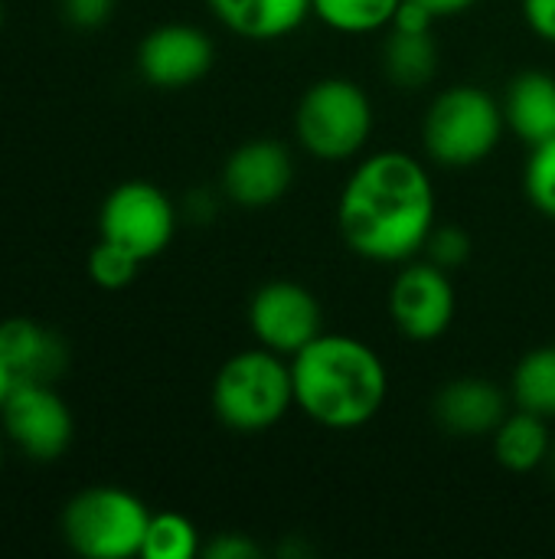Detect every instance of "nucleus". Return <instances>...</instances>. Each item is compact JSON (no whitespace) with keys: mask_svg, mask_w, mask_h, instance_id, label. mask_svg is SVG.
Returning <instances> with one entry per match:
<instances>
[{"mask_svg":"<svg viewBox=\"0 0 555 559\" xmlns=\"http://www.w3.org/2000/svg\"><path fill=\"white\" fill-rule=\"evenodd\" d=\"M510 400L517 409H530L555 419V344L527 350L510 373Z\"/></svg>","mask_w":555,"mask_h":559,"instance_id":"nucleus-19","label":"nucleus"},{"mask_svg":"<svg viewBox=\"0 0 555 559\" xmlns=\"http://www.w3.org/2000/svg\"><path fill=\"white\" fill-rule=\"evenodd\" d=\"M494 439V455L497 462L514 472V475H530L536 468H543L553 455V432H550V419L530 413V409H510L507 419L497 426Z\"/></svg>","mask_w":555,"mask_h":559,"instance_id":"nucleus-17","label":"nucleus"},{"mask_svg":"<svg viewBox=\"0 0 555 559\" xmlns=\"http://www.w3.org/2000/svg\"><path fill=\"white\" fill-rule=\"evenodd\" d=\"M510 406V390L500 383L487 377H455L432 396V419L455 439H484L497 432Z\"/></svg>","mask_w":555,"mask_h":559,"instance_id":"nucleus-13","label":"nucleus"},{"mask_svg":"<svg viewBox=\"0 0 555 559\" xmlns=\"http://www.w3.org/2000/svg\"><path fill=\"white\" fill-rule=\"evenodd\" d=\"M209 400L216 419L229 432L262 436L294 406L291 360L262 344L239 350L216 370Z\"/></svg>","mask_w":555,"mask_h":559,"instance_id":"nucleus-3","label":"nucleus"},{"mask_svg":"<svg viewBox=\"0 0 555 559\" xmlns=\"http://www.w3.org/2000/svg\"><path fill=\"white\" fill-rule=\"evenodd\" d=\"M0 357L16 383H56L69 370V344L33 318L0 321Z\"/></svg>","mask_w":555,"mask_h":559,"instance_id":"nucleus-14","label":"nucleus"},{"mask_svg":"<svg viewBox=\"0 0 555 559\" xmlns=\"http://www.w3.org/2000/svg\"><path fill=\"white\" fill-rule=\"evenodd\" d=\"M415 3H422L435 20H445V16H461V13L474 10L481 0H415Z\"/></svg>","mask_w":555,"mask_h":559,"instance_id":"nucleus-29","label":"nucleus"},{"mask_svg":"<svg viewBox=\"0 0 555 559\" xmlns=\"http://www.w3.org/2000/svg\"><path fill=\"white\" fill-rule=\"evenodd\" d=\"M402 0H311V13L334 33L366 36L389 29Z\"/></svg>","mask_w":555,"mask_h":559,"instance_id":"nucleus-20","label":"nucleus"},{"mask_svg":"<svg viewBox=\"0 0 555 559\" xmlns=\"http://www.w3.org/2000/svg\"><path fill=\"white\" fill-rule=\"evenodd\" d=\"M186 213H190L196 223H209V219H213V213H216V200H213V193H209V190H193V193L186 197Z\"/></svg>","mask_w":555,"mask_h":559,"instance_id":"nucleus-30","label":"nucleus"},{"mask_svg":"<svg viewBox=\"0 0 555 559\" xmlns=\"http://www.w3.org/2000/svg\"><path fill=\"white\" fill-rule=\"evenodd\" d=\"M294 406L334 432L363 429L389 396V370L373 344L321 331L291 357Z\"/></svg>","mask_w":555,"mask_h":559,"instance_id":"nucleus-2","label":"nucleus"},{"mask_svg":"<svg viewBox=\"0 0 555 559\" xmlns=\"http://www.w3.org/2000/svg\"><path fill=\"white\" fill-rule=\"evenodd\" d=\"M137 265L141 259H134L131 252H124L121 246L108 239H98V246L88 252V278L105 292L128 288L137 278Z\"/></svg>","mask_w":555,"mask_h":559,"instance_id":"nucleus-23","label":"nucleus"},{"mask_svg":"<svg viewBox=\"0 0 555 559\" xmlns=\"http://www.w3.org/2000/svg\"><path fill=\"white\" fill-rule=\"evenodd\" d=\"M203 554L200 544V531L186 514L177 511H160L150 514L147 521V534L141 544V557L144 559H193Z\"/></svg>","mask_w":555,"mask_h":559,"instance_id":"nucleus-21","label":"nucleus"},{"mask_svg":"<svg viewBox=\"0 0 555 559\" xmlns=\"http://www.w3.org/2000/svg\"><path fill=\"white\" fill-rule=\"evenodd\" d=\"M206 559H258L265 557V547L258 540H252L249 534H216L209 544H203V554Z\"/></svg>","mask_w":555,"mask_h":559,"instance_id":"nucleus-25","label":"nucleus"},{"mask_svg":"<svg viewBox=\"0 0 555 559\" xmlns=\"http://www.w3.org/2000/svg\"><path fill=\"white\" fill-rule=\"evenodd\" d=\"M278 557L281 559L311 557V547H301V544H281V547H278Z\"/></svg>","mask_w":555,"mask_h":559,"instance_id":"nucleus-32","label":"nucleus"},{"mask_svg":"<svg viewBox=\"0 0 555 559\" xmlns=\"http://www.w3.org/2000/svg\"><path fill=\"white\" fill-rule=\"evenodd\" d=\"M383 75L402 92H419L438 75V43L432 33L389 29L383 39Z\"/></svg>","mask_w":555,"mask_h":559,"instance_id":"nucleus-18","label":"nucleus"},{"mask_svg":"<svg viewBox=\"0 0 555 559\" xmlns=\"http://www.w3.org/2000/svg\"><path fill=\"white\" fill-rule=\"evenodd\" d=\"M0 465H3V445H0Z\"/></svg>","mask_w":555,"mask_h":559,"instance_id":"nucleus-34","label":"nucleus"},{"mask_svg":"<svg viewBox=\"0 0 555 559\" xmlns=\"http://www.w3.org/2000/svg\"><path fill=\"white\" fill-rule=\"evenodd\" d=\"M376 128V111L370 92L347 79L327 75L304 88L294 108V138L298 144L327 164L357 157Z\"/></svg>","mask_w":555,"mask_h":559,"instance_id":"nucleus-5","label":"nucleus"},{"mask_svg":"<svg viewBox=\"0 0 555 559\" xmlns=\"http://www.w3.org/2000/svg\"><path fill=\"white\" fill-rule=\"evenodd\" d=\"M523 193L536 213L555 223V138L530 147L523 164Z\"/></svg>","mask_w":555,"mask_h":559,"instance_id":"nucleus-22","label":"nucleus"},{"mask_svg":"<svg viewBox=\"0 0 555 559\" xmlns=\"http://www.w3.org/2000/svg\"><path fill=\"white\" fill-rule=\"evenodd\" d=\"M432 26H435V16L415 0H402L389 23V29H402V33H432Z\"/></svg>","mask_w":555,"mask_h":559,"instance_id":"nucleus-28","label":"nucleus"},{"mask_svg":"<svg viewBox=\"0 0 555 559\" xmlns=\"http://www.w3.org/2000/svg\"><path fill=\"white\" fill-rule=\"evenodd\" d=\"M471 252H474V239L455 223H448V226L435 223V229H432V236L425 242V259L435 262L445 272L464 269L471 262Z\"/></svg>","mask_w":555,"mask_h":559,"instance_id":"nucleus-24","label":"nucleus"},{"mask_svg":"<svg viewBox=\"0 0 555 559\" xmlns=\"http://www.w3.org/2000/svg\"><path fill=\"white\" fill-rule=\"evenodd\" d=\"M249 331L255 344L291 360L324 331V311L307 285L275 278L258 285L249 298Z\"/></svg>","mask_w":555,"mask_h":559,"instance_id":"nucleus-9","label":"nucleus"},{"mask_svg":"<svg viewBox=\"0 0 555 559\" xmlns=\"http://www.w3.org/2000/svg\"><path fill=\"white\" fill-rule=\"evenodd\" d=\"M520 10L530 33L555 46V0H520Z\"/></svg>","mask_w":555,"mask_h":559,"instance_id":"nucleus-27","label":"nucleus"},{"mask_svg":"<svg viewBox=\"0 0 555 559\" xmlns=\"http://www.w3.org/2000/svg\"><path fill=\"white\" fill-rule=\"evenodd\" d=\"M435 183L409 151L363 157L340 187L337 229L350 252L376 265H402L425 252L435 229Z\"/></svg>","mask_w":555,"mask_h":559,"instance_id":"nucleus-1","label":"nucleus"},{"mask_svg":"<svg viewBox=\"0 0 555 559\" xmlns=\"http://www.w3.org/2000/svg\"><path fill=\"white\" fill-rule=\"evenodd\" d=\"M150 511L147 504L114 485H95L79 491L62 511L65 544L88 559L141 557Z\"/></svg>","mask_w":555,"mask_h":559,"instance_id":"nucleus-6","label":"nucleus"},{"mask_svg":"<svg viewBox=\"0 0 555 559\" xmlns=\"http://www.w3.org/2000/svg\"><path fill=\"white\" fill-rule=\"evenodd\" d=\"M550 465H553V472H555V445H553V455H550Z\"/></svg>","mask_w":555,"mask_h":559,"instance_id":"nucleus-33","label":"nucleus"},{"mask_svg":"<svg viewBox=\"0 0 555 559\" xmlns=\"http://www.w3.org/2000/svg\"><path fill=\"white\" fill-rule=\"evenodd\" d=\"M209 13L249 43H278L298 33L314 13L311 0H206Z\"/></svg>","mask_w":555,"mask_h":559,"instance_id":"nucleus-15","label":"nucleus"},{"mask_svg":"<svg viewBox=\"0 0 555 559\" xmlns=\"http://www.w3.org/2000/svg\"><path fill=\"white\" fill-rule=\"evenodd\" d=\"M507 131L504 105L481 85L442 88L422 118L425 157L445 170H468L487 160Z\"/></svg>","mask_w":555,"mask_h":559,"instance_id":"nucleus-4","label":"nucleus"},{"mask_svg":"<svg viewBox=\"0 0 555 559\" xmlns=\"http://www.w3.org/2000/svg\"><path fill=\"white\" fill-rule=\"evenodd\" d=\"M216 43L203 26L160 23L137 46V72L154 88H186L209 75Z\"/></svg>","mask_w":555,"mask_h":559,"instance_id":"nucleus-11","label":"nucleus"},{"mask_svg":"<svg viewBox=\"0 0 555 559\" xmlns=\"http://www.w3.org/2000/svg\"><path fill=\"white\" fill-rule=\"evenodd\" d=\"M504 121L507 131L527 144H546L555 138V75L543 69H527L504 88Z\"/></svg>","mask_w":555,"mask_h":559,"instance_id":"nucleus-16","label":"nucleus"},{"mask_svg":"<svg viewBox=\"0 0 555 559\" xmlns=\"http://www.w3.org/2000/svg\"><path fill=\"white\" fill-rule=\"evenodd\" d=\"M294 183V154L278 138H252L222 164V193L236 206L265 210Z\"/></svg>","mask_w":555,"mask_h":559,"instance_id":"nucleus-12","label":"nucleus"},{"mask_svg":"<svg viewBox=\"0 0 555 559\" xmlns=\"http://www.w3.org/2000/svg\"><path fill=\"white\" fill-rule=\"evenodd\" d=\"M0 416L7 436L33 462H56L72 445L75 423L52 383H13Z\"/></svg>","mask_w":555,"mask_h":559,"instance_id":"nucleus-10","label":"nucleus"},{"mask_svg":"<svg viewBox=\"0 0 555 559\" xmlns=\"http://www.w3.org/2000/svg\"><path fill=\"white\" fill-rule=\"evenodd\" d=\"M118 0H62V13L79 29H98L111 20Z\"/></svg>","mask_w":555,"mask_h":559,"instance_id":"nucleus-26","label":"nucleus"},{"mask_svg":"<svg viewBox=\"0 0 555 559\" xmlns=\"http://www.w3.org/2000/svg\"><path fill=\"white\" fill-rule=\"evenodd\" d=\"M98 233L134 259L150 262L173 242L177 206L157 183L124 180L105 197L98 213Z\"/></svg>","mask_w":555,"mask_h":559,"instance_id":"nucleus-7","label":"nucleus"},{"mask_svg":"<svg viewBox=\"0 0 555 559\" xmlns=\"http://www.w3.org/2000/svg\"><path fill=\"white\" fill-rule=\"evenodd\" d=\"M458 292L451 272L429 259L402 262L389 285V318L402 337L415 344H432L455 324Z\"/></svg>","mask_w":555,"mask_h":559,"instance_id":"nucleus-8","label":"nucleus"},{"mask_svg":"<svg viewBox=\"0 0 555 559\" xmlns=\"http://www.w3.org/2000/svg\"><path fill=\"white\" fill-rule=\"evenodd\" d=\"M0 23H3V7H0Z\"/></svg>","mask_w":555,"mask_h":559,"instance_id":"nucleus-35","label":"nucleus"},{"mask_svg":"<svg viewBox=\"0 0 555 559\" xmlns=\"http://www.w3.org/2000/svg\"><path fill=\"white\" fill-rule=\"evenodd\" d=\"M13 373L7 370V364H3V357H0V409H3V403H7V396H10V390H13Z\"/></svg>","mask_w":555,"mask_h":559,"instance_id":"nucleus-31","label":"nucleus"}]
</instances>
